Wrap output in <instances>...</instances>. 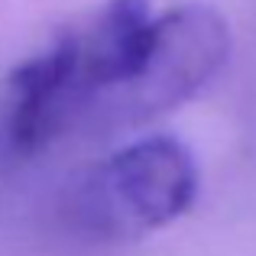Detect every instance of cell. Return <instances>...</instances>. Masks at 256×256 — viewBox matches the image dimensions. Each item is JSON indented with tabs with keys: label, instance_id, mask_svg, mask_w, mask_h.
<instances>
[{
	"label": "cell",
	"instance_id": "7a4b0ae2",
	"mask_svg": "<svg viewBox=\"0 0 256 256\" xmlns=\"http://www.w3.org/2000/svg\"><path fill=\"white\" fill-rule=\"evenodd\" d=\"M230 56L224 16L204 4H185L152 20V36L136 75L94 110L98 120L136 126L185 104Z\"/></svg>",
	"mask_w": 256,
	"mask_h": 256
},
{
	"label": "cell",
	"instance_id": "3957f363",
	"mask_svg": "<svg viewBox=\"0 0 256 256\" xmlns=\"http://www.w3.org/2000/svg\"><path fill=\"white\" fill-rule=\"evenodd\" d=\"M6 91H10L6 140L13 150L26 156L56 140L82 114L75 46L68 30L46 52L16 65L6 78Z\"/></svg>",
	"mask_w": 256,
	"mask_h": 256
},
{
	"label": "cell",
	"instance_id": "6da1fadb",
	"mask_svg": "<svg viewBox=\"0 0 256 256\" xmlns=\"http://www.w3.org/2000/svg\"><path fill=\"white\" fill-rule=\"evenodd\" d=\"M198 194V169L185 143L143 136L98 166L78 192V218L100 237H140L178 220Z\"/></svg>",
	"mask_w": 256,
	"mask_h": 256
}]
</instances>
